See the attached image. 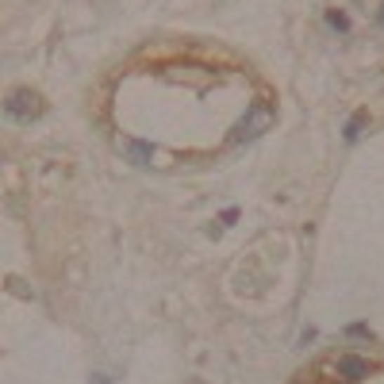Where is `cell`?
I'll return each instance as SVG.
<instances>
[{
  "instance_id": "cell-4",
  "label": "cell",
  "mask_w": 384,
  "mask_h": 384,
  "mask_svg": "<svg viewBox=\"0 0 384 384\" xmlns=\"http://www.w3.org/2000/svg\"><path fill=\"white\" fill-rule=\"evenodd\" d=\"M326 23H331L334 31H346V27H350V20H346L342 12H331V15H326Z\"/></svg>"
},
{
  "instance_id": "cell-3",
  "label": "cell",
  "mask_w": 384,
  "mask_h": 384,
  "mask_svg": "<svg viewBox=\"0 0 384 384\" xmlns=\"http://www.w3.org/2000/svg\"><path fill=\"white\" fill-rule=\"evenodd\" d=\"M334 373H338V377L346 380V384H357V380L369 377V362H365V357L346 354V357H338V362H334Z\"/></svg>"
},
{
  "instance_id": "cell-5",
  "label": "cell",
  "mask_w": 384,
  "mask_h": 384,
  "mask_svg": "<svg viewBox=\"0 0 384 384\" xmlns=\"http://www.w3.org/2000/svg\"><path fill=\"white\" fill-rule=\"evenodd\" d=\"M362 124H365V116H354V119H350V127H346V138H350V143L362 135Z\"/></svg>"
},
{
  "instance_id": "cell-2",
  "label": "cell",
  "mask_w": 384,
  "mask_h": 384,
  "mask_svg": "<svg viewBox=\"0 0 384 384\" xmlns=\"http://www.w3.org/2000/svg\"><path fill=\"white\" fill-rule=\"evenodd\" d=\"M269 124H273V112L265 108V104H254V108L246 112V116L239 119V127H234V143H246V138H258L261 131H265Z\"/></svg>"
},
{
  "instance_id": "cell-6",
  "label": "cell",
  "mask_w": 384,
  "mask_h": 384,
  "mask_svg": "<svg viewBox=\"0 0 384 384\" xmlns=\"http://www.w3.org/2000/svg\"><path fill=\"white\" fill-rule=\"evenodd\" d=\"M377 20H380V27H384V8H380V15H377Z\"/></svg>"
},
{
  "instance_id": "cell-1",
  "label": "cell",
  "mask_w": 384,
  "mask_h": 384,
  "mask_svg": "<svg viewBox=\"0 0 384 384\" xmlns=\"http://www.w3.org/2000/svg\"><path fill=\"white\" fill-rule=\"evenodd\" d=\"M4 112H8V119H15V124H31V119L43 112V104H39L35 93H27V88H15V93L8 96Z\"/></svg>"
}]
</instances>
